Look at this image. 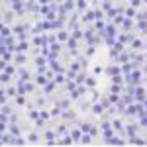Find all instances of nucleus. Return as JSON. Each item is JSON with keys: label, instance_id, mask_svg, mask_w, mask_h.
Returning a JSON list of instances; mask_svg holds the SVG:
<instances>
[{"label": "nucleus", "instance_id": "obj_1", "mask_svg": "<svg viewBox=\"0 0 147 147\" xmlns=\"http://www.w3.org/2000/svg\"><path fill=\"white\" fill-rule=\"evenodd\" d=\"M102 129H104V134H102V136H104V139H106V141H110V139L114 137V131H112V127H110V124H108V122H104Z\"/></svg>", "mask_w": 147, "mask_h": 147}, {"label": "nucleus", "instance_id": "obj_2", "mask_svg": "<svg viewBox=\"0 0 147 147\" xmlns=\"http://www.w3.org/2000/svg\"><path fill=\"white\" fill-rule=\"evenodd\" d=\"M139 80H141V73L139 71H134V73L127 75V82H131V84H137Z\"/></svg>", "mask_w": 147, "mask_h": 147}, {"label": "nucleus", "instance_id": "obj_3", "mask_svg": "<svg viewBox=\"0 0 147 147\" xmlns=\"http://www.w3.org/2000/svg\"><path fill=\"white\" fill-rule=\"evenodd\" d=\"M134 96H136V100L143 102L145 100V90H143L141 86H136V88H134Z\"/></svg>", "mask_w": 147, "mask_h": 147}, {"label": "nucleus", "instance_id": "obj_4", "mask_svg": "<svg viewBox=\"0 0 147 147\" xmlns=\"http://www.w3.org/2000/svg\"><path fill=\"white\" fill-rule=\"evenodd\" d=\"M94 20H98L96 12H86V14H84V22H94Z\"/></svg>", "mask_w": 147, "mask_h": 147}, {"label": "nucleus", "instance_id": "obj_5", "mask_svg": "<svg viewBox=\"0 0 147 147\" xmlns=\"http://www.w3.org/2000/svg\"><path fill=\"white\" fill-rule=\"evenodd\" d=\"M0 35H2V39H4V37H10V35H12V30L6 26V24L2 26V32H0Z\"/></svg>", "mask_w": 147, "mask_h": 147}, {"label": "nucleus", "instance_id": "obj_6", "mask_svg": "<svg viewBox=\"0 0 147 147\" xmlns=\"http://www.w3.org/2000/svg\"><path fill=\"white\" fill-rule=\"evenodd\" d=\"M10 134H12L14 137H18V136H20V127L16 125V122H12V124H10Z\"/></svg>", "mask_w": 147, "mask_h": 147}, {"label": "nucleus", "instance_id": "obj_7", "mask_svg": "<svg viewBox=\"0 0 147 147\" xmlns=\"http://www.w3.org/2000/svg\"><path fill=\"white\" fill-rule=\"evenodd\" d=\"M35 63H37V67H39V73H43V71H45V59H43V57H37V59H35Z\"/></svg>", "mask_w": 147, "mask_h": 147}, {"label": "nucleus", "instance_id": "obj_8", "mask_svg": "<svg viewBox=\"0 0 147 147\" xmlns=\"http://www.w3.org/2000/svg\"><path fill=\"white\" fill-rule=\"evenodd\" d=\"M106 73H108L110 77H114V75H120L122 69H120V67H108V69H106Z\"/></svg>", "mask_w": 147, "mask_h": 147}, {"label": "nucleus", "instance_id": "obj_9", "mask_svg": "<svg viewBox=\"0 0 147 147\" xmlns=\"http://www.w3.org/2000/svg\"><path fill=\"white\" fill-rule=\"evenodd\" d=\"M82 134H84L82 129H73V131H71V136H73V139H75V141H79L80 137H82Z\"/></svg>", "mask_w": 147, "mask_h": 147}, {"label": "nucleus", "instance_id": "obj_10", "mask_svg": "<svg viewBox=\"0 0 147 147\" xmlns=\"http://www.w3.org/2000/svg\"><path fill=\"white\" fill-rule=\"evenodd\" d=\"M92 134H82V137H80V143H84V145H86V143H90L92 141Z\"/></svg>", "mask_w": 147, "mask_h": 147}, {"label": "nucleus", "instance_id": "obj_11", "mask_svg": "<svg viewBox=\"0 0 147 147\" xmlns=\"http://www.w3.org/2000/svg\"><path fill=\"white\" fill-rule=\"evenodd\" d=\"M122 26H124V30H129V28H131V18L124 16V20H122Z\"/></svg>", "mask_w": 147, "mask_h": 147}, {"label": "nucleus", "instance_id": "obj_12", "mask_svg": "<svg viewBox=\"0 0 147 147\" xmlns=\"http://www.w3.org/2000/svg\"><path fill=\"white\" fill-rule=\"evenodd\" d=\"M55 84L57 82H47L45 84V94H51V92L55 90Z\"/></svg>", "mask_w": 147, "mask_h": 147}, {"label": "nucleus", "instance_id": "obj_13", "mask_svg": "<svg viewBox=\"0 0 147 147\" xmlns=\"http://www.w3.org/2000/svg\"><path fill=\"white\" fill-rule=\"evenodd\" d=\"M51 69H53V71H59V73H65V71L61 69V65L57 63V59H53V61H51Z\"/></svg>", "mask_w": 147, "mask_h": 147}, {"label": "nucleus", "instance_id": "obj_14", "mask_svg": "<svg viewBox=\"0 0 147 147\" xmlns=\"http://www.w3.org/2000/svg\"><path fill=\"white\" fill-rule=\"evenodd\" d=\"M45 139H47V143H55V134H53V131H47Z\"/></svg>", "mask_w": 147, "mask_h": 147}, {"label": "nucleus", "instance_id": "obj_15", "mask_svg": "<svg viewBox=\"0 0 147 147\" xmlns=\"http://www.w3.org/2000/svg\"><path fill=\"white\" fill-rule=\"evenodd\" d=\"M47 82H49V80H47V75H39V77H37V84H43V86H45Z\"/></svg>", "mask_w": 147, "mask_h": 147}, {"label": "nucleus", "instance_id": "obj_16", "mask_svg": "<svg viewBox=\"0 0 147 147\" xmlns=\"http://www.w3.org/2000/svg\"><path fill=\"white\" fill-rule=\"evenodd\" d=\"M120 100H122V98L118 96V92H112V94H110V102H114V104H120Z\"/></svg>", "mask_w": 147, "mask_h": 147}, {"label": "nucleus", "instance_id": "obj_17", "mask_svg": "<svg viewBox=\"0 0 147 147\" xmlns=\"http://www.w3.org/2000/svg\"><path fill=\"white\" fill-rule=\"evenodd\" d=\"M104 35H116V28H114V26H106V32H104Z\"/></svg>", "mask_w": 147, "mask_h": 147}, {"label": "nucleus", "instance_id": "obj_18", "mask_svg": "<svg viewBox=\"0 0 147 147\" xmlns=\"http://www.w3.org/2000/svg\"><path fill=\"white\" fill-rule=\"evenodd\" d=\"M108 143H112V145H124V139H120V137H112Z\"/></svg>", "mask_w": 147, "mask_h": 147}, {"label": "nucleus", "instance_id": "obj_19", "mask_svg": "<svg viewBox=\"0 0 147 147\" xmlns=\"http://www.w3.org/2000/svg\"><path fill=\"white\" fill-rule=\"evenodd\" d=\"M112 82H114V84H122V82H124L122 75H114V77H112Z\"/></svg>", "mask_w": 147, "mask_h": 147}, {"label": "nucleus", "instance_id": "obj_20", "mask_svg": "<svg viewBox=\"0 0 147 147\" xmlns=\"http://www.w3.org/2000/svg\"><path fill=\"white\" fill-rule=\"evenodd\" d=\"M125 112H127V114H137V104H129Z\"/></svg>", "mask_w": 147, "mask_h": 147}, {"label": "nucleus", "instance_id": "obj_21", "mask_svg": "<svg viewBox=\"0 0 147 147\" xmlns=\"http://www.w3.org/2000/svg\"><path fill=\"white\" fill-rule=\"evenodd\" d=\"M116 59H118L120 63H127V59H129V55H125V53H120V55L116 57Z\"/></svg>", "mask_w": 147, "mask_h": 147}, {"label": "nucleus", "instance_id": "obj_22", "mask_svg": "<svg viewBox=\"0 0 147 147\" xmlns=\"http://www.w3.org/2000/svg\"><path fill=\"white\" fill-rule=\"evenodd\" d=\"M57 39L59 41H67V32H59L57 34Z\"/></svg>", "mask_w": 147, "mask_h": 147}, {"label": "nucleus", "instance_id": "obj_23", "mask_svg": "<svg viewBox=\"0 0 147 147\" xmlns=\"http://www.w3.org/2000/svg\"><path fill=\"white\" fill-rule=\"evenodd\" d=\"M80 129H82L84 134H90V131H92V125L90 124H82V127H80Z\"/></svg>", "mask_w": 147, "mask_h": 147}, {"label": "nucleus", "instance_id": "obj_24", "mask_svg": "<svg viewBox=\"0 0 147 147\" xmlns=\"http://www.w3.org/2000/svg\"><path fill=\"white\" fill-rule=\"evenodd\" d=\"M137 26H139V30H141V32H147V22H145V20H139Z\"/></svg>", "mask_w": 147, "mask_h": 147}, {"label": "nucleus", "instance_id": "obj_25", "mask_svg": "<svg viewBox=\"0 0 147 147\" xmlns=\"http://www.w3.org/2000/svg\"><path fill=\"white\" fill-rule=\"evenodd\" d=\"M26 49H28V43H18V45H16V51H26Z\"/></svg>", "mask_w": 147, "mask_h": 147}, {"label": "nucleus", "instance_id": "obj_26", "mask_svg": "<svg viewBox=\"0 0 147 147\" xmlns=\"http://www.w3.org/2000/svg\"><path fill=\"white\" fill-rule=\"evenodd\" d=\"M131 143H134V145H143L145 141H143V139H139V137H131Z\"/></svg>", "mask_w": 147, "mask_h": 147}, {"label": "nucleus", "instance_id": "obj_27", "mask_svg": "<svg viewBox=\"0 0 147 147\" xmlns=\"http://www.w3.org/2000/svg\"><path fill=\"white\" fill-rule=\"evenodd\" d=\"M127 136H136V125H127Z\"/></svg>", "mask_w": 147, "mask_h": 147}, {"label": "nucleus", "instance_id": "obj_28", "mask_svg": "<svg viewBox=\"0 0 147 147\" xmlns=\"http://www.w3.org/2000/svg\"><path fill=\"white\" fill-rule=\"evenodd\" d=\"M77 6H79L80 10H84L86 8V0H77Z\"/></svg>", "mask_w": 147, "mask_h": 147}, {"label": "nucleus", "instance_id": "obj_29", "mask_svg": "<svg viewBox=\"0 0 147 147\" xmlns=\"http://www.w3.org/2000/svg\"><path fill=\"white\" fill-rule=\"evenodd\" d=\"M125 16H127V18H134V16H136V10H134V8H127V10H125Z\"/></svg>", "mask_w": 147, "mask_h": 147}, {"label": "nucleus", "instance_id": "obj_30", "mask_svg": "<svg viewBox=\"0 0 147 147\" xmlns=\"http://www.w3.org/2000/svg\"><path fill=\"white\" fill-rule=\"evenodd\" d=\"M94 30H98V32H102V30H104V24H102L100 20H98V22L94 24Z\"/></svg>", "mask_w": 147, "mask_h": 147}, {"label": "nucleus", "instance_id": "obj_31", "mask_svg": "<svg viewBox=\"0 0 147 147\" xmlns=\"http://www.w3.org/2000/svg\"><path fill=\"white\" fill-rule=\"evenodd\" d=\"M102 110H104V104H96L94 106V112L96 114H102Z\"/></svg>", "mask_w": 147, "mask_h": 147}, {"label": "nucleus", "instance_id": "obj_32", "mask_svg": "<svg viewBox=\"0 0 147 147\" xmlns=\"http://www.w3.org/2000/svg\"><path fill=\"white\" fill-rule=\"evenodd\" d=\"M114 127H116V129H120V131H124V125H122V124H120V122H118V120H116V122H114Z\"/></svg>", "mask_w": 147, "mask_h": 147}, {"label": "nucleus", "instance_id": "obj_33", "mask_svg": "<svg viewBox=\"0 0 147 147\" xmlns=\"http://www.w3.org/2000/svg\"><path fill=\"white\" fill-rule=\"evenodd\" d=\"M24 61H26V57H24L22 53H18V55H16V63H24Z\"/></svg>", "mask_w": 147, "mask_h": 147}, {"label": "nucleus", "instance_id": "obj_34", "mask_svg": "<svg viewBox=\"0 0 147 147\" xmlns=\"http://www.w3.org/2000/svg\"><path fill=\"white\" fill-rule=\"evenodd\" d=\"M30 79V73L28 71H22V77H20V80H28Z\"/></svg>", "mask_w": 147, "mask_h": 147}, {"label": "nucleus", "instance_id": "obj_35", "mask_svg": "<svg viewBox=\"0 0 147 147\" xmlns=\"http://www.w3.org/2000/svg\"><path fill=\"white\" fill-rule=\"evenodd\" d=\"M10 73H4V75H2V82H8V80H10Z\"/></svg>", "mask_w": 147, "mask_h": 147}, {"label": "nucleus", "instance_id": "obj_36", "mask_svg": "<svg viewBox=\"0 0 147 147\" xmlns=\"http://www.w3.org/2000/svg\"><path fill=\"white\" fill-rule=\"evenodd\" d=\"M73 141H75V139H73V136H71V137H65V139H63L61 143H65V145H69V143H73Z\"/></svg>", "mask_w": 147, "mask_h": 147}, {"label": "nucleus", "instance_id": "obj_37", "mask_svg": "<svg viewBox=\"0 0 147 147\" xmlns=\"http://www.w3.org/2000/svg\"><path fill=\"white\" fill-rule=\"evenodd\" d=\"M55 82H57V84H61V82H65V77H61V75H57V77H55Z\"/></svg>", "mask_w": 147, "mask_h": 147}, {"label": "nucleus", "instance_id": "obj_38", "mask_svg": "<svg viewBox=\"0 0 147 147\" xmlns=\"http://www.w3.org/2000/svg\"><path fill=\"white\" fill-rule=\"evenodd\" d=\"M122 90V84H112V92H120Z\"/></svg>", "mask_w": 147, "mask_h": 147}, {"label": "nucleus", "instance_id": "obj_39", "mask_svg": "<svg viewBox=\"0 0 147 147\" xmlns=\"http://www.w3.org/2000/svg\"><path fill=\"white\" fill-rule=\"evenodd\" d=\"M39 118H41L43 122H47V120H49V114H47V112H41V114H39Z\"/></svg>", "mask_w": 147, "mask_h": 147}, {"label": "nucleus", "instance_id": "obj_40", "mask_svg": "<svg viewBox=\"0 0 147 147\" xmlns=\"http://www.w3.org/2000/svg\"><path fill=\"white\" fill-rule=\"evenodd\" d=\"M59 49H61V45H59V43H51V51H59Z\"/></svg>", "mask_w": 147, "mask_h": 147}, {"label": "nucleus", "instance_id": "obj_41", "mask_svg": "<svg viewBox=\"0 0 147 147\" xmlns=\"http://www.w3.org/2000/svg\"><path fill=\"white\" fill-rule=\"evenodd\" d=\"M122 71H124V73H129V71H131V65H127V63H124V67H122Z\"/></svg>", "mask_w": 147, "mask_h": 147}, {"label": "nucleus", "instance_id": "obj_42", "mask_svg": "<svg viewBox=\"0 0 147 147\" xmlns=\"http://www.w3.org/2000/svg\"><path fill=\"white\" fill-rule=\"evenodd\" d=\"M127 39H129V37H127V35H120V37H118V41H122V43H125V41H127Z\"/></svg>", "mask_w": 147, "mask_h": 147}, {"label": "nucleus", "instance_id": "obj_43", "mask_svg": "<svg viewBox=\"0 0 147 147\" xmlns=\"http://www.w3.org/2000/svg\"><path fill=\"white\" fill-rule=\"evenodd\" d=\"M71 69H73V71H79V69H80V63H73V67H71Z\"/></svg>", "mask_w": 147, "mask_h": 147}, {"label": "nucleus", "instance_id": "obj_44", "mask_svg": "<svg viewBox=\"0 0 147 147\" xmlns=\"http://www.w3.org/2000/svg\"><path fill=\"white\" fill-rule=\"evenodd\" d=\"M134 47H136V49H139V47H141V41H139V39H136V41H134Z\"/></svg>", "mask_w": 147, "mask_h": 147}, {"label": "nucleus", "instance_id": "obj_45", "mask_svg": "<svg viewBox=\"0 0 147 147\" xmlns=\"http://www.w3.org/2000/svg\"><path fill=\"white\" fill-rule=\"evenodd\" d=\"M4 73H10L12 75V73H14V67H4Z\"/></svg>", "mask_w": 147, "mask_h": 147}, {"label": "nucleus", "instance_id": "obj_46", "mask_svg": "<svg viewBox=\"0 0 147 147\" xmlns=\"http://www.w3.org/2000/svg\"><path fill=\"white\" fill-rule=\"evenodd\" d=\"M16 143H18V145H24V143H26V141H24L22 137H16Z\"/></svg>", "mask_w": 147, "mask_h": 147}, {"label": "nucleus", "instance_id": "obj_47", "mask_svg": "<svg viewBox=\"0 0 147 147\" xmlns=\"http://www.w3.org/2000/svg\"><path fill=\"white\" fill-rule=\"evenodd\" d=\"M84 80V75H77V82H82Z\"/></svg>", "mask_w": 147, "mask_h": 147}, {"label": "nucleus", "instance_id": "obj_48", "mask_svg": "<svg viewBox=\"0 0 147 147\" xmlns=\"http://www.w3.org/2000/svg\"><path fill=\"white\" fill-rule=\"evenodd\" d=\"M30 141H37V134H32L30 136Z\"/></svg>", "mask_w": 147, "mask_h": 147}, {"label": "nucleus", "instance_id": "obj_49", "mask_svg": "<svg viewBox=\"0 0 147 147\" xmlns=\"http://www.w3.org/2000/svg\"><path fill=\"white\" fill-rule=\"evenodd\" d=\"M39 4H51V0H39Z\"/></svg>", "mask_w": 147, "mask_h": 147}, {"label": "nucleus", "instance_id": "obj_50", "mask_svg": "<svg viewBox=\"0 0 147 147\" xmlns=\"http://www.w3.org/2000/svg\"><path fill=\"white\" fill-rule=\"evenodd\" d=\"M10 2H12V4H16V2H22V0H10Z\"/></svg>", "mask_w": 147, "mask_h": 147}, {"label": "nucleus", "instance_id": "obj_51", "mask_svg": "<svg viewBox=\"0 0 147 147\" xmlns=\"http://www.w3.org/2000/svg\"><path fill=\"white\" fill-rule=\"evenodd\" d=\"M143 104H145V110H147V100H143Z\"/></svg>", "mask_w": 147, "mask_h": 147}, {"label": "nucleus", "instance_id": "obj_52", "mask_svg": "<svg viewBox=\"0 0 147 147\" xmlns=\"http://www.w3.org/2000/svg\"><path fill=\"white\" fill-rule=\"evenodd\" d=\"M57 2H63V0H57Z\"/></svg>", "mask_w": 147, "mask_h": 147}]
</instances>
